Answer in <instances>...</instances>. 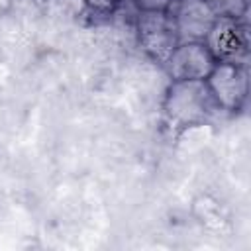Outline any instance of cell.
I'll use <instances>...</instances> for the list:
<instances>
[{
  "label": "cell",
  "instance_id": "6da1fadb",
  "mask_svg": "<svg viewBox=\"0 0 251 251\" xmlns=\"http://www.w3.org/2000/svg\"><path fill=\"white\" fill-rule=\"evenodd\" d=\"M222 108L204 80H171L163 98L165 124L180 133L194 126L212 122Z\"/></svg>",
  "mask_w": 251,
  "mask_h": 251
},
{
  "label": "cell",
  "instance_id": "7a4b0ae2",
  "mask_svg": "<svg viewBox=\"0 0 251 251\" xmlns=\"http://www.w3.org/2000/svg\"><path fill=\"white\" fill-rule=\"evenodd\" d=\"M135 31L141 49L161 65L180 43L171 10H137Z\"/></svg>",
  "mask_w": 251,
  "mask_h": 251
},
{
  "label": "cell",
  "instance_id": "3957f363",
  "mask_svg": "<svg viewBox=\"0 0 251 251\" xmlns=\"http://www.w3.org/2000/svg\"><path fill=\"white\" fill-rule=\"evenodd\" d=\"M206 84L224 112H239L249 96V65L218 61Z\"/></svg>",
  "mask_w": 251,
  "mask_h": 251
},
{
  "label": "cell",
  "instance_id": "277c9868",
  "mask_svg": "<svg viewBox=\"0 0 251 251\" xmlns=\"http://www.w3.org/2000/svg\"><path fill=\"white\" fill-rule=\"evenodd\" d=\"M216 61L249 65V31L243 18H216L208 37L204 39Z\"/></svg>",
  "mask_w": 251,
  "mask_h": 251
},
{
  "label": "cell",
  "instance_id": "5b68a950",
  "mask_svg": "<svg viewBox=\"0 0 251 251\" xmlns=\"http://www.w3.org/2000/svg\"><path fill=\"white\" fill-rule=\"evenodd\" d=\"M216 63L206 41H180L169 55L165 69L171 80H204Z\"/></svg>",
  "mask_w": 251,
  "mask_h": 251
},
{
  "label": "cell",
  "instance_id": "8992f818",
  "mask_svg": "<svg viewBox=\"0 0 251 251\" xmlns=\"http://www.w3.org/2000/svg\"><path fill=\"white\" fill-rule=\"evenodd\" d=\"M178 41H204L216 22V14L204 0H180L171 6Z\"/></svg>",
  "mask_w": 251,
  "mask_h": 251
},
{
  "label": "cell",
  "instance_id": "52a82bcc",
  "mask_svg": "<svg viewBox=\"0 0 251 251\" xmlns=\"http://www.w3.org/2000/svg\"><path fill=\"white\" fill-rule=\"evenodd\" d=\"M204 2L218 18H222V16L243 18V16H247V8H249V0H204Z\"/></svg>",
  "mask_w": 251,
  "mask_h": 251
},
{
  "label": "cell",
  "instance_id": "ba28073f",
  "mask_svg": "<svg viewBox=\"0 0 251 251\" xmlns=\"http://www.w3.org/2000/svg\"><path fill=\"white\" fill-rule=\"evenodd\" d=\"M45 8L53 16H59L63 20H73L78 14H82L84 10H88L84 0H65V2H61V0H45Z\"/></svg>",
  "mask_w": 251,
  "mask_h": 251
},
{
  "label": "cell",
  "instance_id": "9c48e42d",
  "mask_svg": "<svg viewBox=\"0 0 251 251\" xmlns=\"http://www.w3.org/2000/svg\"><path fill=\"white\" fill-rule=\"evenodd\" d=\"M124 2H126V0H84L86 8H88L90 12H94V14H104V16L114 14Z\"/></svg>",
  "mask_w": 251,
  "mask_h": 251
},
{
  "label": "cell",
  "instance_id": "30bf717a",
  "mask_svg": "<svg viewBox=\"0 0 251 251\" xmlns=\"http://www.w3.org/2000/svg\"><path fill=\"white\" fill-rule=\"evenodd\" d=\"M137 10H171V0H133Z\"/></svg>",
  "mask_w": 251,
  "mask_h": 251
},
{
  "label": "cell",
  "instance_id": "8fae6325",
  "mask_svg": "<svg viewBox=\"0 0 251 251\" xmlns=\"http://www.w3.org/2000/svg\"><path fill=\"white\" fill-rule=\"evenodd\" d=\"M12 2H14V0H0V14H4V12L12 6Z\"/></svg>",
  "mask_w": 251,
  "mask_h": 251
},
{
  "label": "cell",
  "instance_id": "7c38bea8",
  "mask_svg": "<svg viewBox=\"0 0 251 251\" xmlns=\"http://www.w3.org/2000/svg\"><path fill=\"white\" fill-rule=\"evenodd\" d=\"M176 2H180V0H171V6H173V4H176Z\"/></svg>",
  "mask_w": 251,
  "mask_h": 251
}]
</instances>
